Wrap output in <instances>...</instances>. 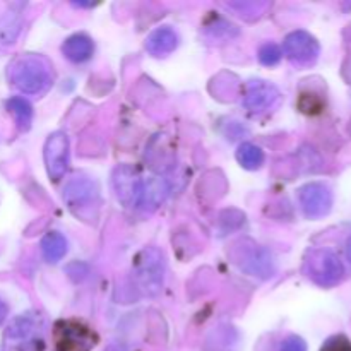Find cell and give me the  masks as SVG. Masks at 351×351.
Listing matches in <instances>:
<instances>
[{"label":"cell","instance_id":"7a4b0ae2","mask_svg":"<svg viewBox=\"0 0 351 351\" xmlns=\"http://www.w3.org/2000/svg\"><path fill=\"white\" fill-rule=\"evenodd\" d=\"M165 256L156 247H146L134 261V280L137 288L147 297H156L165 283Z\"/></svg>","mask_w":351,"mask_h":351},{"label":"cell","instance_id":"ffe728a7","mask_svg":"<svg viewBox=\"0 0 351 351\" xmlns=\"http://www.w3.org/2000/svg\"><path fill=\"white\" fill-rule=\"evenodd\" d=\"M321 351H351V341L346 336L336 335L322 345Z\"/></svg>","mask_w":351,"mask_h":351},{"label":"cell","instance_id":"ba28073f","mask_svg":"<svg viewBox=\"0 0 351 351\" xmlns=\"http://www.w3.org/2000/svg\"><path fill=\"white\" fill-rule=\"evenodd\" d=\"M285 55L297 65H312L319 58L321 45L307 31H293L285 38Z\"/></svg>","mask_w":351,"mask_h":351},{"label":"cell","instance_id":"e0dca14e","mask_svg":"<svg viewBox=\"0 0 351 351\" xmlns=\"http://www.w3.org/2000/svg\"><path fill=\"white\" fill-rule=\"evenodd\" d=\"M7 108H9V112L14 115L17 127H19L21 130L29 129L31 120H33V106H31V103L27 101V99L19 98V96L10 98L9 101H7Z\"/></svg>","mask_w":351,"mask_h":351},{"label":"cell","instance_id":"44dd1931","mask_svg":"<svg viewBox=\"0 0 351 351\" xmlns=\"http://www.w3.org/2000/svg\"><path fill=\"white\" fill-rule=\"evenodd\" d=\"M281 351H307V343L300 336H288L281 343Z\"/></svg>","mask_w":351,"mask_h":351},{"label":"cell","instance_id":"3957f363","mask_svg":"<svg viewBox=\"0 0 351 351\" xmlns=\"http://www.w3.org/2000/svg\"><path fill=\"white\" fill-rule=\"evenodd\" d=\"M64 201L77 218L93 221L99 208V187L93 178L72 177L64 187Z\"/></svg>","mask_w":351,"mask_h":351},{"label":"cell","instance_id":"277c9868","mask_svg":"<svg viewBox=\"0 0 351 351\" xmlns=\"http://www.w3.org/2000/svg\"><path fill=\"white\" fill-rule=\"evenodd\" d=\"M304 273L317 287L332 288L341 283L345 267L335 252L328 249H315L305 256Z\"/></svg>","mask_w":351,"mask_h":351},{"label":"cell","instance_id":"5b68a950","mask_svg":"<svg viewBox=\"0 0 351 351\" xmlns=\"http://www.w3.org/2000/svg\"><path fill=\"white\" fill-rule=\"evenodd\" d=\"M53 341L57 351H91L98 343V335L86 322L62 319L53 326Z\"/></svg>","mask_w":351,"mask_h":351},{"label":"cell","instance_id":"9c48e42d","mask_svg":"<svg viewBox=\"0 0 351 351\" xmlns=\"http://www.w3.org/2000/svg\"><path fill=\"white\" fill-rule=\"evenodd\" d=\"M69 139L64 132L51 134L45 144V165H47L48 177L58 182L69 168Z\"/></svg>","mask_w":351,"mask_h":351},{"label":"cell","instance_id":"30bf717a","mask_svg":"<svg viewBox=\"0 0 351 351\" xmlns=\"http://www.w3.org/2000/svg\"><path fill=\"white\" fill-rule=\"evenodd\" d=\"M239 256H237V264H240L243 271L250 273L252 276L259 278H271L276 271L274 266V257L264 247L256 245V243H250V247L243 245V249H239Z\"/></svg>","mask_w":351,"mask_h":351},{"label":"cell","instance_id":"8fae6325","mask_svg":"<svg viewBox=\"0 0 351 351\" xmlns=\"http://www.w3.org/2000/svg\"><path fill=\"white\" fill-rule=\"evenodd\" d=\"M280 101V91L267 81H252L247 86L243 105L250 113H264L273 110Z\"/></svg>","mask_w":351,"mask_h":351},{"label":"cell","instance_id":"ac0fdd59","mask_svg":"<svg viewBox=\"0 0 351 351\" xmlns=\"http://www.w3.org/2000/svg\"><path fill=\"white\" fill-rule=\"evenodd\" d=\"M237 160L245 170H257L264 163V151L256 144L245 143L237 151Z\"/></svg>","mask_w":351,"mask_h":351},{"label":"cell","instance_id":"6da1fadb","mask_svg":"<svg viewBox=\"0 0 351 351\" xmlns=\"http://www.w3.org/2000/svg\"><path fill=\"white\" fill-rule=\"evenodd\" d=\"M9 79L19 91L38 95L50 88L53 72L50 62L41 55H19L9 65Z\"/></svg>","mask_w":351,"mask_h":351},{"label":"cell","instance_id":"7402d4cb","mask_svg":"<svg viewBox=\"0 0 351 351\" xmlns=\"http://www.w3.org/2000/svg\"><path fill=\"white\" fill-rule=\"evenodd\" d=\"M7 314H9V308H7V304L5 302L0 298V326L3 324V321L7 319Z\"/></svg>","mask_w":351,"mask_h":351},{"label":"cell","instance_id":"9a60e30c","mask_svg":"<svg viewBox=\"0 0 351 351\" xmlns=\"http://www.w3.org/2000/svg\"><path fill=\"white\" fill-rule=\"evenodd\" d=\"M41 252H43V257L48 263H58L67 254V240L58 232L47 233L41 240Z\"/></svg>","mask_w":351,"mask_h":351},{"label":"cell","instance_id":"5bb4252c","mask_svg":"<svg viewBox=\"0 0 351 351\" xmlns=\"http://www.w3.org/2000/svg\"><path fill=\"white\" fill-rule=\"evenodd\" d=\"M93 50V41L91 38L86 36V34H72L71 38H67L62 47V51H64L65 57L71 62H75V64H81V62H86L91 58Z\"/></svg>","mask_w":351,"mask_h":351},{"label":"cell","instance_id":"52a82bcc","mask_svg":"<svg viewBox=\"0 0 351 351\" xmlns=\"http://www.w3.org/2000/svg\"><path fill=\"white\" fill-rule=\"evenodd\" d=\"M113 191L117 199L127 208H139L143 199L144 180L129 165L119 167L113 173Z\"/></svg>","mask_w":351,"mask_h":351},{"label":"cell","instance_id":"8992f818","mask_svg":"<svg viewBox=\"0 0 351 351\" xmlns=\"http://www.w3.org/2000/svg\"><path fill=\"white\" fill-rule=\"evenodd\" d=\"M302 211L307 218L321 219L328 216L332 209V192L331 189L321 182H312L304 185L298 192Z\"/></svg>","mask_w":351,"mask_h":351},{"label":"cell","instance_id":"7c38bea8","mask_svg":"<svg viewBox=\"0 0 351 351\" xmlns=\"http://www.w3.org/2000/svg\"><path fill=\"white\" fill-rule=\"evenodd\" d=\"M43 331V319L40 314H23L21 317L14 319L5 332V338L14 343H29L34 341Z\"/></svg>","mask_w":351,"mask_h":351},{"label":"cell","instance_id":"2e32d148","mask_svg":"<svg viewBox=\"0 0 351 351\" xmlns=\"http://www.w3.org/2000/svg\"><path fill=\"white\" fill-rule=\"evenodd\" d=\"M21 26H23V21H21L19 12L10 10L5 16L0 17V45H3V47L12 45L17 34L21 33Z\"/></svg>","mask_w":351,"mask_h":351},{"label":"cell","instance_id":"d6986e66","mask_svg":"<svg viewBox=\"0 0 351 351\" xmlns=\"http://www.w3.org/2000/svg\"><path fill=\"white\" fill-rule=\"evenodd\" d=\"M259 60L264 65H276L281 60V50L278 45L266 43L259 50Z\"/></svg>","mask_w":351,"mask_h":351},{"label":"cell","instance_id":"4fadbf2b","mask_svg":"<svg viewBox=\"0 0 351 351\" xmlns=\"http://www.w3.org/2000/svg\"><path fill=\"white\" fill-rule=\"evenodd\" d=\"M177 45H178L177 33L168 26L154 29L146 40L147 51H149L151 55H154V57H167V55H170L171 51L177 48Z\"/></svg>","mask_w":351,"mask_h":351},{"label":"cell","instance_id":"603a6c76","mask_svg":"<svg viewBox=\"0 0 351 351\" xmlns=\"http://www.w3.org/2000/svg\"><path fill=\"white\" fill-rule=\"evenodd\" d=\"M346 257H348V261L351 264V237L348 239V242H346Z\"/></svg>","mask_w":351,"mask_h":351},{"label":"cell","instance_id":"cb8c5ba5","mask_svg":"<svg viewBox=\"0 0 351 351\" xmlns=\"http://www.w3.org/2000/svg\"><path fill=\"white\" fill-rule=\"evenodd\" d=\"M106 351H125V350L120 348V346H110V348L106 350Z\"/></svg>","mask_w":351,"mask_h":351}]
</instances>
